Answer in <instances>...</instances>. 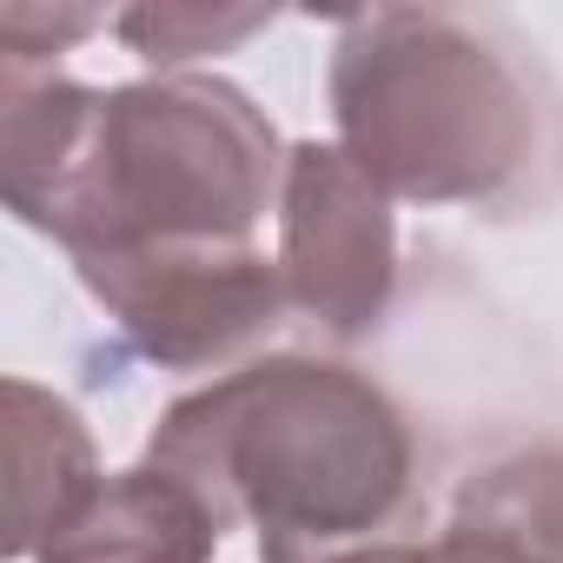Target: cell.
Segmentation results:
<instances>
[{
	"instance_id": "1",
	"label": "cell",
	"mask_w": 563,
	"mask_h": 563,
	"mask_svg": "<svg viewBox=\"0 0 563 563\" xmlns=\"http://www.w3.org/2000/svg\"><path fill=\"white\" fill-rule=\"evenodd\" d=\"M286 153L265 107L219 74H0V192L74 272L252 245L286 192Z\"/></svg>"
},
{
	"instance_id": "2",
	"label": "cell",
	"mask_w": 563,
	"mask_h": 563,
	"mask_svg": "<svg viewBox=\"0 0 563 563\" xmlns=\"http://www.w3.org/2000/svg\"><path fill=\"white\" fill-rule=\"evenodd\" d=\"M146 464L179 477L258 563H339L411 510L418 438L398 398L339 358L265 352L159 411Z\"/></svg>"
},
{
	"instance_id": "3",
	"label": "cell",
	"mask_w": 563,
	"mask_h": 563,
	"mask_svg": "<svg viewBox=\"0 0 563 563\" xmlns=\"http://www.w3.org/2000/svg\"><path fill=\"white\" fill-rule=\"evenodd\" d=\"M325 93L339 146L391 199L530 219L563 192V87L504 14H339Z\"/></svg>"
},
{
	"instance_id": "4",
	"label": "cell",
	"mask_w": 563,
	"mask_h": 563,
	"mask_svg": "<svg viewBox=\"0 0 563 563\" xmlns=\"http://www.w3.org/2000/svg\"><path fill=\"white\" fill-rule=\"evenodd\" d=\"M278 278L292 319L332 345H358L398 299V212L391 192L339 146L299 140L278 192Z\"/></svg>"
},
{
	"instance_id": "5",
	"label": "cell",
	"mask_w": 563,
	"mask_h": 563,
	"mask_svg": "<svg viewBox=\"0 0 563 563\" xmlns=\"http://www.w3.org/2000/svg\"><path fill=\"white\" fill-rule=\"evenodd\" d=\"M93 306L113 319L120 345L159 372H239L265 358L278 325L292 319L278 258L258 245L225 252H159L80 272Z\"/></svg>"
},
{
	"instance_id": "6",
	"label": "cell",
	"mask_w": 563,
	"mask_h": 563,
	"mask_svg": "<svg viewBox=\"0 0 563 563\" xmlns=\"http://www.w3.org/2000/svg\"><path fill=\"white\" fill-rule=\"evenodd\" d=\"M93 490H100V444L87 418L60 391L8 378V556L34 563L47 537H60Z\"/></svg>"
},
{
	"instance_id": "7",
	"label": "cell",
	"mask_w": 563,
	"mask_h": 563,
	"mask_svg": "<svg viewBox=\"0 0 563 563\" xmlns=\"http://www.w3.org/2000/svg\"><path fill=\"white\" fill-rule=\"evenodd\" d=\"M219 556V523L212 510L166 477L159 464H133L100 477V490L74 510L60 537L34 563H212Z\"/></svg>"
},
{
	"instance_id": "8",
	"label": "cell",
	"mask_w": 563,
	"mask_h": 563,
	"mask_svg": "<svg viewBox=\"0 0 563 563\" xmlns=\"http://www.w3.org/2000/svg\"><path fill=\"white\" fill-rule=\"evenodd\" d=\"M451 523L504 537L543 563H563V438L477 464L451 497Z\"/></svg>"
},
{
	"instance_id": "9",
	"label": "cell",
	"mask_w": 563,
	"mask_h": 563,
	"mask_svg": "<svg viewBox=\"0 0 563 563\" xmlns=\"http://www.w3.org/2000/svg\"><path fill=\"white\" fill-rule=\"evenodd\" d=\"M278 14L272 8H186V0H153V8L113 14V34L153 67V74H186L206 54H232L239 41L265 34Z\"/></svg>"
},
{
	"instance_id": "10",
	"label": "cell",
	"mask_w": 563,
	"mask_h": 563,
	"mask_svg": "<svg viewBox=\"0 0 563 563\" xmlns=\"http://www.w3.org/2000/svg\"><path fill=\"white\" fill-rule=\"evenodd\" d=\"M100 27H113V14L100 8H8L0 14V74H54L60 54Z\"/></svg>"
},
{
	"instance_id": "11",
	"label": "cell",
	"mask_w": 563,
	"mask_h": 563,
	"mask_svg": "<svg viewBox=\"0 0 563 563\" xmlns=\"http://www.w3.org/2000/svg\"><path fill=\"white\" fill-rule=\"evenodd\" d=\"M431 563H543V556H530V550H517V543H504V537L444 523V530L431 537Z\"/></svg>"
},
{
	"instance_id": "12",
	"label": "cell",
	"mask_w": 563,
	"mask_h": 563,
	"mask_svg": "<svg viewBox=\"0 0 563 563\" xmlns=\"http://www.w3.org/2000/svg\"><path fill=\"white\" fill-rule=\"evenodd\" d=\"M339 563H431V543L391 537V543H365V550H352V556H339Z\"/></svg>"
}]
</instances>
